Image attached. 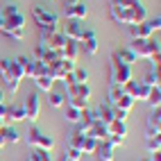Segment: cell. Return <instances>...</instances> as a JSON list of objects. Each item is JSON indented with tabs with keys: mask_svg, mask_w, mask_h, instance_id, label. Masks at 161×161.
<instances>
[{
	"mask_svg": "<svg viewBox=\"0 0 161 161\" xmlns=\"http://www.w3.org/2000/svg\"><path fill=\"white\" fill-rule=\"evenodd\" d=\"M109 14L116 23L120 25H136V23H143L147 20V12L141 3H136L134 7H118V5H109Z\"/></svg>",
	"mask_w": 161,
	"mask_h": 161,
	"instance_id": "cell-1",
	"label": "cell"
},
{
	"mask_svg": "<svg viewBox=\"0 0 161 161\" xmlns=\"http://www.w3.org/2000/svg\"><path fill=\"white\" fill-rule=\"evenodd\" d=\"M66 36L61 34V30L59 27H41L39 30V46H43L48 50H55L61 55V50L64 46H66Z\"/></svg>",
	"mask_w": 161,
	"mask_h": 161,
	"instance_id": "cell-2",
	"label": "cell"
},
{
	"mask_svg": "<svg viewBox=\"0 0 161 161\" xmlns=\"http://www.w3.org/2000/svg\"><path fill=\"white\" fill-rule=\"evenodd\" d=\"M161 27V18H150V20H143V23H136V25H127L132 39H152L154 32H159Z\"/></svg>",
	"mask_w": 161,
	"mask_h": 161,
	"instance_id": "cell-3",
	"label": "cell"
},
{
	"mask_svg": "<svg viewBox=\"0 0 161 161\" xmlns=\"http://www.w3.org/2000/svg\"><path fill=\"white\" fill-rule=\"evenodd\" d=\"M0 77H3V82L7 84V89L12 91V93H16L18 91V86H20V80L25 77L23 75V68L16 64V59H9V66L0 73Z\"/></svg>",
	"mask_w": 161,
	"mask_h": 161,
	"instance_id": "cell-4",
	"label": "cell"
},
{
	"mask_svg": "<svg viewBox=\"0 0 161 161\" xmlns=\"http://www.w3.org/2000/svg\"><path fill=\"white\" fill-rule=\"evenodd\" d=\"M138 59H150L152 55L159 52V43L154 39H132V43L127 46Z\"/></svg>",
	"mask_w": 161,
	"mask_h": 161,
	"instance_id": "cell-5",
	"label": "cell"
},
{
	"mask_svg": "<svg viewBox=\"0 0 161 161\" xmlns=\"http://www.w3.org/2000/svg\"><path fill=\"white\" fill-rule=\"evenodd\" d=\"M27 145L30 147H41V150H50L55 147V138H52L50 134L46 132H41L39 127H30V132H27Z\"/></svg>",
	"mask_w": 161,
	"mask_h": 161,
	"instance_id": "cell-6",
	"label": "cell"
},
{
	"mask_svg": "<svg viewBox=\"0 0 161 161\" xmlns=\"http://www.w3.org/2000/svg\"><path fill=\"white\" fill-rule=\"evenodd\" d=\"M109 70H111V84H120V86H125V84L134 77L132 66H127V64L118 61V59H111Z\"/></svg>",
	"mask_w": 161,
	"mask_h": 161,
	"instance_id": "cell-7",
	"label": "cell"
},
{
	"mask_svg": "<svg viewBox=\"0 0 161 161\" xmlns=\"http://www.w3.org/2000/svg\"><path fill=\"white\" fill-rule=\"evenodd\" d=\"M32 18H34V23L41 27H57V14L55 12H50L48 7H34L32 9Z\"/></svg>",
	"mask_w": 161,
	"mask_h": 161,
	"instance_id": "cell-8",
	"label": "cell"
},
{
	"mask_svg": "<svg viewBox=\"0 0 161 161\" xmlns=\"http://www.w3.org/2000/svg\"><path fill=\"white\" fill-rule=\"evenodd\" d=\"M64 16H66V20H84L89 16V5L80 3V0L66 3V5H64Z\"/></svg>",
	"mask_w": 161,
	"mask_h": 161,
	"instance_id": "cell-9",
	"label": "cell"
},
{
	"mask_svg": "<svg viewBox=\"0 0 161 161\" xmlns=\"http://www.w3.org/2000/svg\"><path fill=\"white\" fill-rule=\"evenodd\" d=\"M23 104V111H25V118L30 123H34L36 118H39V114H41V102H39V95L36 93H27L25 95V100L20 102Z\"/></svg>",
	"mask_w": 161,
	"mask_h": 161,
	"instance_id": "cell-10",
	"label": "cell"
},
{
	"mask_svg": "<svg viewBox=\"0 0 161 161\" xmlns=\"http://www.w3.org/2000/svg\"><path fill=\"white\" fill-rule=\"evenodd\" d=\"M84 20H66V25H64V30H61V34L66 36L68 41H80L84 39V32H86V27L82 25Z\"/></svg>",
	"mask_w": 161,
	"mask_h": 161,
	"instance_id": "cell-11",
	"label": "cell"
},
{
	"mask_svg": "<svg viewBox=\"0 0 161 161\" xmlns=\"http://www.w3.org/2000/svg\"><path fill=\"white\" fill-rule=\"evenodd\" d=\"M98 36H95V32L86 27V32H84V39L80 41V52H84V55H89V57H95L98 55Z\"/></svg>",
	"mask_w": 161,
	"mask_h": 161,
	"instance_id": "cell-12",
	"label": "cell"
},
{
	"mask_svg": "<svg viewBox=\"0 0 161 161\" xmlns=\"http://www.w3.org/2000/svg\"><path fill=\"white\" fill-rule=\"evenodd\" d=\"M14 30H25V16L16 12L12 16L3 18V34H7V32H14Z\"/></svg>",
	"mask_w": 161,
	"mask_h": 161,
	"instance_id": "cell-13",
	"label": "cell"
},
{
	"mask_svg": "<svg viewBox=\"0 0 161 161\" xmlns=\"http://www.w3.org/2000/svg\"><path fill=\"white\" fill-rule=\"evenodd\" d=\"M145 136H161V109H152L147 116V134Z\"/></svg>",
	"mask_w": 161,
	"mask_h": 161,
	"instance_id": "cell-14",
	"label": "cell"
},
{
	"mask_svg": "<svg viewBox=\"0 0 161 161\" xmlns=\"http://www.w3.org/2000/svg\"><path fill=\"white\" fill-rule=\"evenodd\" d=\"M143 82L147 84V86H159L161 84V64H150Z\"/></svg>",
	"mask_w": 161,
	"mask_h": 161,
	"instance_id": "cell-15",
	"label": "cell"
},
{
	"mask_svg": "<svg viewBox=\"0 0 161 161\" xmlns=\"http://www.w3.org/2000/svg\"><path fill=\"white\" fill-rule=\"evenodd\" d=\"M93 116H95V120H102V123H107V125H109V123L114 120V107H111L109 102L98 104V107L93 109Z\"/></svg>",
	"mask_w": 161,
	"mask_h": 161,
	"instance_id": "cell-16",
	"label": "cell"
},
{
	"mask_svg": "<svg viewBox=\"0 0 161 161\" xmlns=\"http://www.w3.org/2000/svg\"><path fill=\"white\" fill-rule=\"evenodd\" d=\"M61 59H68V61L80 59V43L77 41H66V46L61 50Z\"/></svg>",
	"mask_w": 161,
	"mask_h": 161,
	"instance_id": "cell-17",
	"label": "cell"
},
{
	"mask_svg": "<svg viewBox=\"0 0 161 161\" xmlns=\"http://www.w3.org/2000/svg\"><path fill=\"white\" fill-rule=\"evenodd\" d=\"M111 59H118V61L127 64V66H134V64L138 61V57L134 55V52H132L130 48H118V50L114 52V57H111Z\"/></svg>",
	"mask_w": 161,
	"mask_h": 161,
	"instance_id": "cell-18",
	"label": "cell"
},
{
	"mask_svg": "<svg viewBox=\"0 0 161 161\" xmlns=\"http://www.w3.org/2000/svg\"><path fill=\"white\" fill-rule=\"evenodd\" d=\"M95 154H98L100 161H114V145L104 138V141L98 143V150H95Z\"/></svg>",
	"mask_w": 161,
	"mask_h": 161,
	"instance_id": "cell-19",
	"label": "cell"
},
{
	"mask_svg": "<svg viewBox=\"0 0 161 161\" xmlns=\"http://www.w3.org/2000/svg\"><path fill=\"white\" fill-rule=\"evenodd\" d=\"M66 95H77V98H82V100L89 102V98H91V86H89V84H73V86L66 89Z\"/></svg>",
	"mask_w": 161,
	"mask_h": 161,
	"instance_id": "cell-20",
	"label": "cell"
},
{
	"mask_svg": "<svg viewBox=\"0 0 161 161\" xmlns=\"http://www.w3.org/2000/svg\"><path fill=\"white\" fill-rule=\"evenodd\" d=\"M89 136L98 138V141H104V138L109 136V130H107V123H102V120H93L91 130H89Z\"/></svg>",
	"mask_w": 161,
	"mask_h": 161,
	"instance_id": "cell-21",
	"label": "cell"
},
{
	"mask_svg": "<svg viewBox=\"0 0 161 161\" xmlns=\"http://www.w3.org/2000/svg\"><path fill=\"white\" fill-rule=\"evenodd\" d=\"M107 130H109V136H120V138H125L127 136V123H123V120H114L107 125Z\"/></svg>",
	"mask_w": 161,
	"mask_h": 161,
	"instance_id": "cell-22",
	"label": "cell"
},
{
	"mask_svg": "<svg viewBox=\"0 0 161 161\" xmlns=\"http://www.w3.org/2000/svg\"><path fill=\"white\" fill-rule=\"evenodd\" d=\"M0 136L5 138V143H7V145H9V143H18V141H20L18 132L14 130L12 125H3V127H0Z\"/></svg>",
	"mask_w": 161,
	"mask_h": 161,
	"instance_id": "cell-23",
	"label": "cell"
},
{
	"mask_svg": "<svg viewBox=\"0 0 161 161\" xmlns=\"http://www.w3.org/2000/svg\"><path fill=\"white\" fill-rule=\"evenodd\" d=\"M98 138H93V136H84L82 138V145H80V150H82V154H95V150H98Z\"/></svg>",
	"mask_w": 161,
	"mask_h": 161,
	"instance_id": "cell-24",
	"label": "cell"
},
{
	"mask_svg": "<svg viewBox=\"0 0 161 161\" xmlns=\"http://www.w3.org/2000/svg\"><path fill=\"white\" fill-rule=\"evenodd\" d=\"M34 84H36V89L50 93V91H52V86H55V80H52V75L48 73V75H39V77L34 80Z\"/></svg>",
	"mask_w": 161,
	"mask_h": 161,
	"instance_id": "cell-25",
	"label": "cell"
},
{
	"mask_svg": "<svg viewBox=\"0 0 161 161\" xmlns=\"http://www.w3.org/2000/svg\"><path fill=\"white\" fill-rule=\"evenodd\" d=\"M7 118H9V120H14V123H20V120H25L23 104H9V109H7Z\"/></svg>",
	"mask_w": 161,
	"mask_h": 161,
	"instance_id": "cell-26",
	"label": "cell"
},
{
	"mask_svg": "<svg viewBox=\"0 0 161 161\" xmlns=\"http://www.w3.org/2000/svg\"><path fill=\"white\" fill-rule=\"evenodd\" d=\"M27 161H52V157H50L48 150H41V147H30Z\"/></svg>",
	"mask_w": 161,
	"mask_h": 161,
	"instance_id": "cell-27",
	"label": "cell"
},
{
	"mask_svg": "<svg viewBox=\"0 0 161 161\" xmlns=\"http://www.w3.org/2000/svg\"><path fill=\"white\" fill-rule=\"evenodd\" d=\"M48 104L52 107V109H61V107L66 104V95L59 93V91H50L48 93Z\"/></svg>",
	"mask_w": 161,
	"mask_h": 161,
	"instance_id": "cell-28",
	"label": "cell"
},
{
	"mask_svg": "<svg viewBox=\"0 0 161 161\" xmlns=\"http://www.w3.org/2000/svg\"><path fill=\"white\" fill-rule=\"evenodd\" d=\"M64 118H66L68 123H73V125H80V120H82V109H77V107H70V104H66V111H64Z\"/></svg>",
	"mask_w": 161,
	"mask_h": 161,
	"instance_id": "cell-29",
	"label": "cell"
},
{
	"mask_svg": "<svg viewBox=\"0 0 161 161\" xmlns=\"http://www.w3.org/2000/svg\"><path fill=\"white\" fill-rule=\"evenodd\" d=\"M134 102H136L134 98H130L127 93H123L120 98H118V100H116V102L111 104V107H114V109H123V111H130L132 107H134Z\"/></svg>",
	"mask_w": 161,
	"mask_h": 161,
	"instance_id": "cell-30",
	"label": "cell"
},
{
	"mask_svg": "<svg viewBox=\"0 0 161 161\" xmlns=\"http://www.w3.org/2000/svg\"><path fill=\"white\" fill-rule=\"evenodd\" d=\"M145 100H147V104L152 107V109H159L161 107V86H152Z\"/></svg>",
	"mask_w": 161,
	"mask_h": 161,
	"instance_id": "cell-31",
	"label": "cell"
},
{
	"mask_svg": "<svg viewBox=\"0 0 161 161\" xmlns=\"http://www.w3.org/2000/svg\"><path fill=\"white\" fill-rule=\"evenodd\" d=\"M73 77H75V84H89V70L82 66H75Z\"/></svg>",
	"mask_w": 161,
	"mask_h": 161,
	"instance_id": "cell-32",
	"label": "cell"
},
{
	"mask_svg": "<svg viewBox=\"0 0 161 161\" xmlns=\"http://www.w3.org/2000/svg\"><path fill=\"white\" fill-rule=\"evenodd\" d=\"M150 89H152V86H147L143 80H136V100H145L147 93H150Z\"/></svg>",
	"mask_w": 161,
	"mask_h": 161,
	"instance_id": "cell-33",
	"label": "cell"
},
{
	"mask_svg": "<svg viewBox=\"0 0 161 161\" xmlns=\"http://www.w3.org/2000/svg\"><path fill=\"white\" fill-rule=\"evenodd\" d=\"M145 145L150 152H159L161 150V136H145Z\"/></svg>",
	"mask_w": 161,
	"mask_h": 161,
	"instance_id": "cell-34",
	"label": "cell"
},
{
	"mask_svg": "<svg viewBox=\"0 0 161 161\" xmlns=\"http://www.w3.org/2000/svg\"><path fill=\"white\" fill-rule=\"evenodd\" d=\"M123 93H125V89L120 86V84H111V86H109V104H114Z\"/></svg>",
	"mask_w": 161,
	"mask_h": 161,
	"instance_id": "cell-35",
	"label": "cell"
},
{
	"mask_svg": "<svg viewBox=\"0 0 161 161\" xmlns=\"http://www.w3.org/2000/svg\"><path fill=\"white\" fill-rule=\"evenodd\" d=\"M64 157H66V161H82V150L77 147H66V152H64Z\"/></svg>",
	"mask_w": 161,
	"mask_h": 161,
	"instance_id": "cell-36",
	"label": "cell"
},
{
	"mask_svg": "<svg viewBox=\"0 0 161 161\" xmlns=\"http://www.w3.org/2000/svg\"><path fill=\"white\" fill-rule=\"evenodd\" d=\"M16 12H20L16 5H5V7H0V18H7V16L16 14Z\"/></svg>",
	"mask_w": 161,
	"mask_h": 161,
	"instance_id": "cell-37",
	"label": "cell"
},
{
	"mask_svg": "<svg viewBox=\"0 0 161 161\" xmlns=\"http://www.w3.org/2000/svg\"><path fill=\"white\" fill-rule=\"evenodd\" d=\"M82 138H84L82 134H77V132H75V134L70 136V141H68V147H77V150H80V145H82Z\"/></svg>",
	"mask_w": 161,
	"mask_h": 161,
	"instance_id": "cell-38",
	"label": "cell"
},
{
	"mask_svg": "<svg viewBox=\"0 0 161 161\" xmlns=\"http://www.w3.org/2000/svg\"><path fill=\"white\" fill-rule=\"evenodd\" d=\"M59 66H61V70H64V73H73L77 64H75V61H68V59H61V64H59Z\"/></svg>",
	"mask_w": 161,
	"mask_h": 161,
	"instance_id": "cell-39",
	"label": "cell"
},
{
	"mask_svg": "<svg viewBox=\"0 0 161 161\" xmlns=\"http://www.w3.org/2000/svg\"><path fill=\"white\" fill-rule=\"evenodd\" d=\"M136 3H141V0H111V5H118V7H134Z\"/></svg>",
	"mask_w": 161,
	"mask_h": 161,
	"instance_id": "cell-40",
	"label": "cell"
},
{
	"mask_svg": "<svg viewBox=\"0 0 161 161\" xmlns=\"http://www.w3.org/2000/svg\"><path fill=\"white\" fill-rule=\"evenodd\" d=\"M7 36H12L16 41H23L25 39V30H14V32H7Z\"/></svg>",
	"mask_w": 161,
	"mask_h": 161,
	"instance_id": "cell-41",
	"label": "cell"
},
{
	"mask_svg": "<svg viewBox=\"0 0 161 161\" xmlns=\"http://www.w3.org/2000/svg\"><path fill=\"white\" fill-rule=\"evenodd\" d=\"M7 109H9V104L0 102V118H3V120H7Z\"/></svg>",
	"mask_w": 161,
	"mask_h": 161,
	"instance_id": "cell-42",
	"label": "cell"
},
{
	"mask_svg": "<svg viewBox=\"0 0 161 161\" xmlns=\"http://www.w3.org/2000/svg\"><path fill=\"white\" fill-rule=\"evenodd\" d=\"M150 159H152V161H161V150H159V152H150Z\"/></svg>",
	"mask_w": 161,
	"mask_h": 161,
	"instance_id": "cell-43",
	"label": "cell"
},
{
	"mask_svg": "<svg viewBox=\"0 0 161 161\" xmlns=\"http://www.w3.org/2000/svg\"><path fill=\"white\" fill-rule=\"evenodd\" d=\"M5 147H7V143H5V138L0 136V150H5Z\"/></svg>",
	"mask_w": 161,
	"mask_h": 161,
	"instance_id": "cell-44",
	"label": "cell"
},
{
	"mask_svg": "<svg viewBox=\"0 0 161 161\" xmlns=\"http://www.w3.org/2000/svg\"><path fill=\"white\" fill-rule=\"evenodd\" d=\"M0 102H5V93L3 91H0Z\"/></svg>",
	"mask_w": 161,
	"mask_h": 161,
	"instance_id": "cell-45",
	"label": "cell"
},
{
	"mask_svg": "<svg viewBox=\"0 0 161 161\" xmlns=\"http://www.w3.org/2000/svg\"><path fill=\"white\" fill-rule=\"evenodd\" d=\"M3 125H7V120H3V118H0V127H3Z\"/></svg>",
	"mask_w": 161,
	"mask_h": 161,
	"instance_id": "cell-46",
	"label": "cell"
},
{
	"mask_svg": "<svg viewBox=\"0 0 161 161\" xmlns=\"http://www.w3.org/2000/svg\"><path fill=\"white\" fill-rule=\"evenodd\" d=\"M57 161H66V157H64V154H61V157H59V159H57Z\"/></svg>",
	"mask_w": 161,
	"mask_h": 161,
	"instance_id": "cell-47",
	"label": "cell"
},
{
	"mask_svg": "<svg viewBox=\"0 0 161 161\" xmlns=\"http://www.w3.org/2000/svg\"><path fill=\"white\" fill-rule=\"evenodd\" d=\"M141 161H152V159H150V157H145V159H141Z\"/></svg>",
	"mask_w": 161,
	"mask_h": 161,
	"instance_id": "cell-48",
	"label": "cell"
},
{
	"mask_svg": "<svg viewBox=\"0 0 161 161\" xmlns=\"http://www.w3.org/2000/svg\"><path fill=\"white\" fill-rule=\"evenodd\" d=\"M0 32H3V18H0Z\"/></svg>",
	"mask_w": 161,
	"mask_h": 161,
	"instance_id": "cell-49",
	"label": "cell"
},
{
	"mask_svg": "<svg viewBox=\"0 0 161 161\" xmlns=\"http://www.w3.org/2000/svg\"><path fill=\"white\" fill-rule=\"evenodd\" d=\"M66 3H75V0H66Z\"/></svg>",
	"mask_w": 161,
	"mask_h": 161,
	"instance_id": "cell-50",
	"label": "cell"
}]
</instances>
